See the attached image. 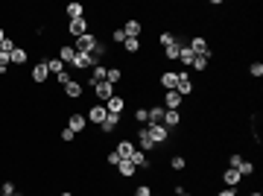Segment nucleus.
I'll return each instance as SVG.
<instances>
[{
    "instance_id": "cd10ccee",
    "label": "nucleus",
    "mask_w": 263,
    "mask_h": 196,
    "mask_svg": "<svg viewBox=\"0 0 263 196\" xmlns=\"http://www.w3.org/2000/svg\"><path fill=\"white\" fill-rule=\"evenodd\" d=\"M73 56H76L73 44H61V47H59V59H61L64 65H70V62H73Z\"/></svg>"
},
{
    "instance_id": "a18cd8bd",
    "label": "nucleus",
    "mask_w": 263,
    "mask_h": 196,
    "mask_svg": "<svg viewBox=\"0 0 263 196\" xmlns=\"http://www.w3.org/2000/svg\"><path fill=\"white\" fill-rule=\"evenodd\" d=\"M105 164H108V167H117V164H120V155H117V152L111 150V152L105 155Z\"/></svg>"
},
{
    "instance_id": "ea45409f",
    "label": "nucleus",
    "mask_w": 263,
    "mask_h": 196,
    "mask_svg": "<svg viewBox=\"0 0 263 196\" xmlns=\"http://www.w3.org/2000/svg\"><path fill=\"white\" fill-rule=\"evenodd\" d=\"M249 73H252L255 79H261L263 76V62H252V65H249Z\"/></svg>"
},
{
    "instance_id": "864d4df0",
    "label": "nucleus",
    "mask_w": 263,
    "mask_h": 196,
    "mask_svg": "<svg viewBox=\"0 0 263 196\" xmlns=\"http://www.w3.org/2000/svg\"><path fill=\"white\" fill-rule=\"evenodd\" d=\"M59 196H73V194H70V191H64V194H59Z\"/></svg>"
},
{
    "instance_id": "4be33fe9",
    "label": "nucleus",
    "mask_w": 263,
    "mask_h": 196,
    "mask_svg": "<svg viewBox=\"0 0 263 196\" xmlns=\"http://www.w3.org/2000/svg\"><path fill=\"white\" fill-rule=\"evenodd\" d=\"M91 70H94V73H91V79H88V88H94L97 82H105V73H108V67H105V65H94Z\"/></svg>"
},
{
    "instance_id": "4468645a",
    "label": "nucleus",
    "mask_w": 263,
    "mask_h": 196,
    "mask_svg": "<svg viewBox=\"0 0 263 196\" xmlns=\"http://www.w3.org/2000/svg\"><path fill=\"white\" fill-rule=\"evenodd\" d=\"M187 47H190V50H193L196 56H208V53H211V44H208V41H205L202 35L190 38V41H187Z\"/></svg>"
},
{
    "instance_id": "aec40b11",
    "label": "nucleus",
    "mask_w": 263,
    "mask_h": 196,
    "mask_svg": "<svg viewBox=\"0 0 263 196\" xmlns=\"http://www.w3.org/2000/svg\"><path fill=\"white\" fill-rule=\"evenodd\" d=\"M105 109H108V114H123V109H126V100L120 97V94H114L108 103H102Z\"/></svg>"
},
{
    "instance_id": "e433bc0d",
    "label": "nucleus",
    "mask_w": 263,
    "mask_h": 196,
    "mask_svg": "<svg viewBox=\"0 0 263 196\" xmlns=\"http://www.w3.org/2000/svg\"><path fill=\"white\" fill-rule=\"evenodd\" d=\"M15 47H18V44H15V38H12V35H6V38H3V44H0V53H12Z\"/></svg>"
},
{
    "instance_id": "0eeeda50",
    "label": "nucleus",
    "mask_w": 263,
    "mask_h": 196,
    "mask_svg": "<svg viewBox=\"0 0 263 196\" xmlns=\"http://www.w3.org/2000/svg\"><path fill=\"white\" fill-rule=\"evenodd\" d=\"M47 76H50V70H47V59H44V62H35L32 70H29V79H32L35 85H44Z\"/></svg>"
},
{
    "instance_id": "473e14b6",
    "label": "nucleus",
    "mask_w": 263,
    "mask_h": 196,
    "mask_svg": "<svg viewBox=\"0 0 263 196\" xmlns=\"http://www.w3.org/2000/svg\"><path fill=\"white\" fill-rule=\"evenodd\" d=\"M255 170H258V164H255V161H246V158H243V164L237 167V173H240L243 179H249V176H255Z\"/></svg>"
},
{
    "instance_id": "a19ab883",
    "label": "nucleus",
    "mask_w": 263,
    "mask_h": 196,
    "mask_svg": "<svg viewBox=\"0 0 263 196\" xmlns=\"http://www.w3.org/2000/svg\"><path fill=\"white\" fill-rule=\"evenodd\" d=\"M111 41H114V44H123V41H126V32H123V26L111 29Z\"/></svg>"
},
{
    "instance_id": "b1692460",
    "label": "nucleus",
    "mask_w": 263,
    "mask_h": 196,
    "mask_svg": "<svg viewBox=\"0 0 263 196\" xmlns=\"http://www.w3.org/2000/svg\"><path fill=\"white\" fill-rule=\"evenodd\" d=\"M47 70H50V76H59V73H64V70H67V65L56 56V59H47Z\"/></svg>"
},
{
    "instance_id": "393cba45",
    "label": "nucleus",
    "mask_w": 263,
    "mask_h": 196,
    "mask_svg": "<svg viewBox=\"0 0 263 196\" xmlns=\"http://www.w3.org/2000/svg\"><path fill=\"white\" fill-rule=\"evenodd\" d=\"M105 135L108 132H114V129H120V114H105V120H102V126H100Z\"/></svg>"
},
{
    "instance_id": "dca6fc26",
    "label": "nucleus",
    "mask_w": 263,
    "mask_h": 196,
    "mask_svg": "<svg viewBox=\"0 0 263 196\" xmlns=\"http://www.w3.org/2000/svg\"><path fill=\"white\" fill-rule=\"evenodd\" d=\"M9 59H12V67H23V65L29 62V50H26V47H15V50L9 53Z\"/></svg>"
},
{
    "instance_id": "5701e85b",
    "label": "nucleus",
    "mask_w": 263,
    "mask_h": 196,
    "mask_svg": "<svg viewBox=\"0 0 263 196\" xmlns=\"http://www.w3.org/2000/svg\"><path fill=\"white\" fill-rule=\"evenodd\" d=\"M240 182H243V176H240L237 170H231V167L223 170V185H225V188H237Z\"/></svg>"
},
{
    "instance_id": "37998d69",
    "label": "nucleus",
    "mask_w": 263,
    "mask_h": 196,
    "mask_svg": "<svg viewBox=\"0 0 263 196\" xmlns=\"http://www.w3.org/2000/svg\"><path fill=\"white\" fill-rule=\"evenodd\" d=\"M59 138H61V141H64V144H73V141H76V135H73V132H70V129H67V126H64V129H61V132H59Z\"/></svg>"
},
{
    "instance_id": "7c9ffc66",
    "label": "nucleus",
    "mask_w": 263,
    "mask_h": 196,
    "mask_svg": "<svg viewBox=\"0 0 263 196\" xmlns=\"http://www.w3.org/2000/svg\"><path fill=\"white\" fill-rule=\"evenodd\" d=\"M117 173H120L123 179H132V176L138 173V167H135L132 161H120V164H117Z\"/></svg>"
},
{
    "instance_id": "603ef678",
    "label": "nucleus",
    "mask_w": 263,
    "mask_h": 196,
    "mask_svg": "<svg viewBox=\"0 0 263 196\" xmlns=\"http://www.w3.org/2000/svg\"><path fill=\"white\" fill-rule=\"evenodd\" d=\"M249 196H263V194H261V191H252V194H249Z\"/></svg>"
},
{
    "instance_id": "c756f323",
    "label": "nucleus",
    "mask_w": 263,
    "mask_h": 196,
    "mask_svg": "<svg viewBox=\"0 0 263 196\" xmlns=\"http://www.w3.org/2000/svg\"><path fill=\"white\" fill-rule=\"evenodd\" d=\"M164 106H149V123H161L164 126Z\"/></svg>"
},
{
    "instance_id": "a878e982",
    "label": "nucleus",
    "mask_w": 263,
    "mask_h": 196,
    "mask_svg": "<svg viewBox=\"0 0 263 196\" xmlns=\"http://www.w3.org/2000/svg\"><path fill=\"white\" fill-rule=\"evenodd\" d=\"M164 126H167V129L182 126V111H164Z\"/></svg>"
},
{
    "instance_id": "20e7f679",
    "label": "nucleus",
    "mask_w": 263,
    "mask_h": 196,
    "mask_svg": "<svg viewBox=\"0 0 263 196\" xmlns=\"http://www.w3.org/2000/svg\"><path fill=\"white\" fill-rule=\"evenodd\" d=\"M176 76H179L176 91H179L182 97H190V94H193V88H196V85H193V79H190V73H187V70H176Z\"/></svg>"
},
{
    "instance_id": "8fccbe9b",
    "label": "nucleus",
    "mask_w": 263,
    "mask_h": 196,
    "mask_svg": "<svg viewBox=\"0 0 263 196\" xmlns=\"http://www.w3.org/2000/svg\"><path fill=\"white\" fill-rule=\"evenodd\" d=\"M3 38H6V29H3V26H0V44H3Z\"/></svg>"
},
{
    "instance_id": "3c124183",
    "label": "nucleus",
    "mask_w": 263,
    "mask_h": 196,
    "mask_svg": "<svg viewBox=\"0 0 263 196\" xmlns=\"http://www.w3.org/2000/svg\"><path fill=\"white\" fill-rule=\"evenodd\" d=\"M179 196H193V194H190V191H182V194H179Z\"/></svg>"
},
{
    "instance_id": "c85d7f7f",
    "label": "nucleus",
    "mask_w": 263,
    "mask_h": 196,
    "mask_svg": "<svg viewBox=\"0 0 263 196\" xmlns=\"http://www.w3.org/2000/svg\"><path fill=\"white\" fill-rule=\"evenodd\" d=\"M208 65H211V53H208V56H196L190 67H193L196 73H205V70H208Z\"/></svg>"
},
{
    "instance_id": "5fc2aeb1",
    "label": "nucleus",
    "mask_w": 263,
    "mask_h": 196,
    "mask_svg": "<svg viewBox=\"0 0 263 196\" xmlns=\"http://www.w3.org/2000/svg\"><path fill=\"white\" fill-rule=\"evenodd\" d=\"M47 196H53V194H47Z\"/></svg>"
},
{
    "instance_id": "de8ad7c7",
    "label": "nucleus",
    "mask_w": 263,
    "mask_h": 196,
    "mask_svg": "<svg viewBox=\"0 0 263 196\" xmlns=\"http://www.w3.org/2000/svg\"><path fill=\"white\" fill-rule=\"evenodd\" d=\"M70 79H73V76H70V73H67V70H64V73H59V76H56V82H59V85H61V88H64V85H67V82H70Z\"/></svg>"
},
{
    "instance_id": "f3484780",
    "label": "nucleus",
    "mask_w": 263,
    "mask_h": 196,
    "mask_svg": "<svg viewBox=\"0 0 263 196\" xmlns=\"http://www.w3.org/2000/svg\"><path fill=\"white\" fill-rule=\"evenodd\" d=\"M135 150H138V147H135V144H132V141H129V138H123V141H120V144H117V147H114V152H117V155H120V161H129V158H132V152H135Z\"/></svg>"
},
{
    "instance_id": "6e6552de",
    "label": "nucleus",
    "mask_w": 263,
    "mask_h": 196,
    "mask_svg": "<svg viewBox=\"0 0 263 196\" xmlns=\"http://www.w3.org/2000/svg\"><path fill=\"white\" fill-rule=\"evenodd\" d=\"M91 91H94V97H97V100H100V103H108V100H111V97H114V94H117V91H114V85H111V82H97V85H94V88H91Z\"/></svg>"
},
{
    "instance_id": "6ab92c4d",
    "label": "nucleus",
    "mask_w": 263,
    "mask_h": 196,
    "mask_svg": "<svg viewBox=\"0 0 263 196\" xmlns=\"http://www.w3.org/2000/svg\"><path fill=\"white\" fill-rule=\"evenodd\" d=\"M193 59H196V53L187 47V41L182 44V50H179V62H182V70H187L190 65H193Z\"/></svg>"
},
{
    "instance_id": "f257e3e1",
    "label": "nucleus",
    "mask_w": 263,
    "mask_h": 196,
    "mask_svg": "<svg viewBox=\"0 0 263 196\" xmlns=\"http://www.w3.org/2000/svg\"><path fill=\"white\" fill-rule=\"evenodd\" d=\"M97 41H100V38H97L94 32H85V35L73 38V50H76V53H88V56H91V53H94V47H97Z\"/></svg>"
},
{
    "instance_id": "ddd939ff",
    "label": "nucleus",
    "mask_w": 263,
    "mask_h": 196,
    "mask_svg": "<svg viewBox=\"0 0 263 196\" xmlns=\"http://www.w3.org/2000/svg\"><path fill=\"white\" fill-rule=\"evenodd\" d=\"M138 150H141V152H152V150H155V144H152L146 126H138Z\"/></svg>"
},
{
    "instance_id": "49530a36",
    "label": "nucleus",
    "mask_w": 263,
    "mask_h": 196,
    "mask_svg": "<svg viewBox=\"0 0 263 196\" xmlns=\"http://www.w3.org/2000/svg\"><path fill=\"white\" fill-rule=\"evenodd\" d=\"M135 196H152V188H149V185H138V188H135Z\"/></svg>"
},
{
    "instance_id": "f03ea898",
    "label": "nucleus",
    "mask_w": 263,
    "mask_h": 196,
    "mask_svg": "<svg viewBox=\"0 0 263 196\" xmlns=\"http://www.w3.org/2000/svg\"><path fill=\"white\" fill-rule=\"evenodd\" d=\"M146 132H149V138H152V144H155V147H161V144H167V141H170V129H167V126H161V123H146Z\"/></svg>"
},
{
    "instance_id": "58836bf2",
    "label": "nucleus",
    "mask_w": 263,
    "mask_h": 196,
    "mask_svg": "<svg viewBox=\"0 0 263 196\" xmlns=\"http://www.w3.org/2000/svg\"><path fill=\"white\" fill-rule=\"evenodd\" d=\"M9 67H12V59H9V53H0V76H3V73H9Z\"/></svg>"
},
{
    "instance_id": "39448f33",
    "label": "nucleus",
    "mask_w": 263,
    "mask_h": 196,
    "mask_svg": "<svg viewBox=\"0 0 263 196\" xmlns=\"http://www.w3.org/2000/svg\"><path fill=\"white\" fill-rule=\"evenodd\" d=\"M105 114H108V109H105L102 103H94V106L88 109V114H85V117H88V123H91V126H102Z\"/></svg>"
},
{
    "instance_id": "f704fd0d",
    "label": "nucleus",
    "mask_w": 263,
    "mask_h": 196,
    "mask_svg": "<svg viewBox=\"0 0 263 196\" xmlns=\"http://www.w3.org/2000/svg\"><path fill=\"white\" fill-rule=\"evenodd\" d=\"M170 170H176V173L187 170V158H184V155H173V158H170Z\"/></svg>"
},
{
    "instance_id": "2f4dec72",
    "label": "nucleus",
    "mask_w": 263,
    "mask_h": 196,
    "mask_svg": "<svg viewBox=\"0 0 263 196\" xmlns=\"http://www.w3.org/2000/svg\"><path fill=\"white\" fill-rule=\"evenodd\" d=\"M135 123H138V126H146V123H149V109H146V106H138V109H135Z\"/></svg>"
},
{
    "instance_id": "bb28decb",
    "label": "nucleus",
    "mask_w": 263,
    "mask_h": 196,
    "mask_svg": "<svg viewBox=\"0 0 263 196\" xmlns=\"http://www.w3.org/2000/svg\"><path fill=\"white\" fill-rule=\"evenodd\" d=\"M76 18H85V6L82 3H67V21H76Z\"/></svg>"
},
{
    "instance_id": "9b49d317",
    "label": "nucleus",
    "mask_w": 263,
    "mask_h": 196,
    "mask_svg": "<svg viewBox=\"0 0 263 196\" xmlns=\"http://www.w3.org/2000/svg\"><path fill=\"white\" fill-rule=\"evenodd\" d=\"M123 32H126V38H141V35H143V23H141L138 18H129V21L123 23Z\"/></svg>"
},
{
    "instance_id": "6e6d98bb",
    "label": "nucleus",
    "mask_w": 263,
    "mask_h": 196,
    "mask_svg": "<svg viewBox=\"0 0 263 196\" xmlns=\"http://www.w3.org/2000/svg\"><path fill=\"white\" fill-rule=\"evenodd\" d=\"M0 196H3V194H0Z\"/></svg>"
},
{
    "instance_id": "c03bdc74",
    "label": "nucleus",
    "mask_w": 263,
    "mask_h": 196,
    "mask_svg": "<svg viewBox=\"0 0 263 196\" xmlns=\"http://www.w3.org/2000/svg\"><path fill=\"white\" fill-rule=\"evenodd\" d=\"M0 194H3V196H12V194H18V188H15V182H3V188H0Z\"/></svg>"
},
{
    "instance_id": "09e8293b",
    "label": "nucleus",
    "mask_w": 263,
    "mask_h": 196,
    "mask_svg": "<svg viewBox=\"0 0 263 196\" xmlns=\"http://www.w3.org/2000/svg\"><path fill=\"white\" fill-rule=\"evenodd\" d=\"M217 196H237V188H223Z\"/></svg>"
},
{
    "instance_id": "c9c22d12",
    "label": "nucleus",
    "mask_w": 263,
    "mask_h": 196,
    "mask_svg": "<svg viewBox=\"0 0 263 196\" xmlns=\"http://www.w3.org/2000/svg\"><path fill=\"white\" fill-rule=\"evenodd\" d=\"M123 79V70L120 67H108V73H105V82H111L114 88H117V82Z\"/></svg>"
},
{
    "instance_id": "423d86ee",
    "label": "nucleus",
    "mask_w": 263,
    "mask_h": 196,
    "mask_svg": "<svg viewBox=\"0 0 263 196\" xmlns=\"http://www.w3.org/2000/svg\"><path fill=\"white\" fill-rule=\"evenodd\" d=\"M67 129H70L73 135H82V132L88 129V117H85L82 111H73V114L67 117Z\"/></svg>"
},
{
    "instance_id": "412c9836",
    "label": "nucleus",
    "mask_w": 263,
    "mask_h": 196,
    "mask_svg": "<svg viewBox=\"0 0 263 196\" xmlns=\"http://www.w3.org/2000/svg\"><path fill=\"white\" fill-rule=\"evenodd\" d=\"M129 161H132V164H135L138 170H149V167H152V161H149V155H146V152H141V150H135Z\"/></svg>"
},
{
    "instance_id": "a211bd4d",
    "label": "nucleus",
    "mask_w": 263,
    "mask_h": 196,
    "mask_svg": "<svg viewBox=\"0 0 263 196\" xmlns=\"http://www.w3.org/2000/svg\"><path fill=\"white\" fill-rule=\"evenodd\" d=\"M158 82H161V88H164V91H176L179 76H176V70H164V73L158 76Z\"/></svg>"
},
{
    "instance_id": "72a5a7b5",
    "label": "nucleus",
    "mask_w": 263,
    "mask_h": 196,
    "mask_svg": "<svg viewBox=\"0 0 263 196\" xmlns=\"http://www.w3.org/2000/svg\"><path fill=\"white\" fill-rule=\"evenodd\" d=\"M123 50H126L129 56L141 53V38H126V41H123Z\"/></svg>"
},
{
    "instance_id": "7ed1b4c3",
    "label": "nucleus",
    "mask_w": 263,
    "mask_h": 196,
    "mask_svg": "<svg viewBox=\"0 0 263 196\" xmlns=\"http://www.w3.org/2000/svg\"><path fill=\"white\" fill-rule=\"evenodd\" d=\"M94 65H100V62H97L94 56H88V53H76V56H73V62H70V67H73V70H79V73L91 70Z\"/></svg>"
},
{
    "instance_id": "f8f14e48",
    "label": "nucleus",
    "mask_w": 263,
    "mask_h": 196,
    "mask_svg": "<svg viewBox=\"0 0 263 196\" xmlns=\"http://www.w3.org/2000/svg\"><path fill=\"white\" fill-rule=\"evenodd\" d=\"M61 91H64V97H67V100H79V97L85 94V85H82L79 79H70V82H67Z\"/></svg>"
},
{
    "instance_id": "9d476101",
    "label": "nucleus",
    "mask_w": 263,
    "mask_h": 196,
    "mask_svg": "<svg viewBox=\"0 0 263 196\" xmlns=\"http://www.w3.org/2000/svg\"><path fill=\"white\" fill-rule=\"evenodd\" d=\"M88 32V18H76V21H67V35L70 38H79Z\"/></svg>"
},
{
    "instance_id": "79ce46f5",
    "label": "nucleus",
    "mask_w": 263,
    "mask_h": 196,
    "mask_svg": "<svg viewBox=\"0 0 263 196\" xmlns=\"http://www.w3.org/2000/svg\"><path fill=\"white\" fill-rule=\"evenodd\" d=\"M173 41H176V32H161V35H158V44H161V47H167V44H173Z\"/></svg>"
},
{
    "instance_id": "4c0bfd02",
    "label": "nucleus",
    "mask_w": 263,
    "mask_h": 196,
    "mask_svg": "<svg viewBox=\"0 0 263 196\" xmlns=\"http://www.w3.org/2000/svg\"><path fill=\"white\" fill-rule=\"evenodd\" d=\"M240 164H243V155H240V152H237V150H234V152H231V155H228V167H231V170H237V167H240Z\"/></svg>"
},
{
    "instance_id": "1a4fd4ad",
    "label": "nucleus",
    "mask_w": 263,
    "mask_h": 196,
    "mask_svg": "<svg viewBox=\"0 0 263 196\" xmlns=\"http://www.w3.org/2000/svg\"><path fill=\"white\" fill-rule=\"evenodd\" d=\"M182 106H184V97L179 91H164V109L167 111H179Z\"/></svg>"
},
{
    "instance_id": "2eb2a0df",
    "label": "nucleus",
    "mask_w": 263,
    "mask_h": 196,
    "mask_svg": "<svg viewBox=\"0 0 263 196\" xmlns=\"http://www.w3.org/2000/svg\"><path fill=\"white\" fill-rule=\"evenodd\" d=\"M182 44H184V38L176 35V41L164 47V59H167V62H179V50H182Z\"/></svg>"
}]
</instances>
